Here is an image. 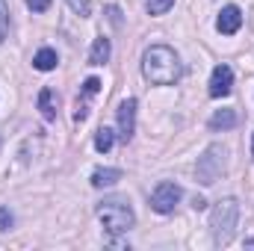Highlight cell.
I'll return each instance as SVG.
<instances>
[{"label":"cell","mask_w":254,"mask_h":251,"mask_svg":"<svg viewBox=\"0 0 254 251\" xmlns=\"http://www.w3.org/2000/svg\"><path fill=\"white\" fill-rule=\"evenodd\" d=\"M142 74L154 86H175L181 80V60L172 48L154 45L142 54Z\"/></svg>","instance_id":"cell-1"},{"label":"cell","mask_w":254,"mask_h":251,"mask_svg":"<svg viewBox=\"0 0 254 251\" xmlns=\"http://www.w3.org/2000/svg\"><path fill=\"white\" fill-rule=\"evenodd\" d=\"M98 219L104 222V228H107L110 234H125V231L133 228V222H136L130 201H127V198H119V195L104 198V201L98 204Z\"/></svg>","instance_id":"cell-2"},{"label":"cell","mask_w":254,"mask_h":251,"mask_svg":"<svg viewBox=\"0 0 254 251\" xmlns=\"http://www.w3.org/2000/svg\"><path fill=\"white\" fill-rule=\"evenodd\" d=\"M240 219V204L234 198H225L213 207L210 213V234H213V246H228L234 240V228Z\"/></svg>","instance_id":"cell-3"},{"label":"cell","mask_w":254,"mask_h":251,"mask_svg":"<svg viewBox=\"0 0 254 251\" xmlns=\"http://www.w3.org/2000/svg\"><path fill=\"white\" fill-rule=\"evenodd\" d=\"M195 172H198V181L204 187H213L222 178V172H225V148L222 145H210L204 151V157H198V169Z\"/></svg>","instance_id":"cell-4"},{"label":"cell","mask_w":254,"mask_h":251,"mask_svg":"<svg viewBox=\"0 0 254 251\" xmlns=\"http://www.w3.org/2000/svg\"><path fill=\"white\" fill-rule=\"evenodd\" d=\"M181 187L178 184H172V181H163V184H157V189L151 192V210H157L160 216H169L175 207H178V201H181Z\"/></svg>","instance_id":"cell-5"},{"label":"cell","mask_w":254,"mask_h":251,"mask_svg":"<svg viewBox=\"0 0 254 251\" xmlns=\"http://www.w3.org/2000/svg\"><path fill=\"white\" fill-rule=\"evenodd\" d=\"M234 89V71L231 65H216L210 74V98H228Z\"/></svg>","instance_id":"cell-6"},{"label":"cell","mask_w":254,"mask_h":251,"mask_svg":"<svg viewBox=\"0 0 254 251\" xmlns=\"http://www.w3.org/2000/svg\"><path fill=\"white\" fill-rule=\"evenodd\" d=\"M136 133V98H127L119 107V136L122 142H130Z\"/></svg>","instance_id":"cell-7"},{"label":"cell","mask_w":254,"mask_h":251,"mask_svg":"<svg viewBox=\"0 0 254 251\" xmlns=\"http://www.w3.org/2000/svg\"><path fill=\"white\" fill-rule=\"evenodd\" d=\"M243 27V12H240V6H225L222 12H219V21H216V30L219 33H225V36H234L237 30Z\"/></svg>","instance_id":"cell-8"},{"label":"cell","mask_w":254,"mask_h":251,"mask_svg":"<svg viewBox=\"0 0 254 251\" xmlns=\"http://www.w3.org/2000/svg\"><path fill=\"white\" fill-rule=\"evenodd\" d=\"M122 181V169H95L92 172V187L101 189V187H113Z\"/></svg>","instance_id":"cell-9"},{"label":"cell","mask_w":254,"mask_h":251,"mask_svg":"<svg viewBox=\"0 0 254 251\" xmlns=\"http://www.w3.org/2000/svg\"><path fill=\"white\" fill-rule=\"evenodd\" d=\"M39 110H42L45 122L57 119V95H54V89H42L39 92Z\"/></svg>","instance_id":"cell-10"},{"label":"cell","mask_w":254,"mask_h":251,"mask_svg":"<svg viewBox=\"0 0 254 251\" xmlns=\"http://www.w3.org/2000/svg\"><path fill=\"white\" fill-rule=\"evenodd\" d=\"M110 54H113V48H110V39H95V45H92V51H89V63L92 65H104L110 60Z\"/></svg>","instance_id":"cell-11"},{"label":"cell","mask_w":254,"mask_h":251,"mask_svg":"<svg viewBox=\"0 0 254 251\" xmlns=\"http://www.w3.org/2000/svg\"><path fill=\"white\" fill-rule=\"evenodd\" d=\"M57 63H60V57H57V51H54V48H42V51L33 57V65H36L39 71H54Z\"/></svg>","instance_id":"cell-12"},{"label":"cell","mask_w":254,"mask_h":251,"mask_svg":"<svg viewBox=\"0 0 254 251\" xmlns=\"http://www.w3.org/2000/svg\"><path fill=\"white\" fill-rule=\"evenodd\" d=\"M237 125V113L234 110H219L210 116V130H231Z\"/></svg>","instance_id":"cell-13"},{"label":"cell","mask_w":254,"mask_h":251,"mask_svg":"<svg viewBox=\"0 0 254 251\" xmlns=\"http://www.w3.org/2000/svg\"><path fill=\"white\" fill-rule=\"evenodd\" d=\"M113 142H116V133H113L110 127H101V130L95 133V148H98L101 154H107V151L113 148Z\"/></svg>","instance_id":"cell-14"},{"label":"cell","mask_w":254,"mask_h":251,"mask_svg":"<svg viewBox=\"0 0 254 251\" xmlns=\"http://www.w3.org/2000/svg\"><path fill=\"white\" fill-rule=\"evenodd\" d=\"M175 6V0H148V15H166L169 9Z\"/></svg>","instance_id":"cell-15"},{"label":"cell","mask_w":254,"mask_h":251,"mask_svg":"<svg viewBox=\"0 0 254 251\" xmlns=\"http://www.w3.org/2000/svg\"><path fill=\"white\" fill-rule=\"evenodd\" d=\"M68 6H71L80 18H89V12H92V0H68Z\"/></svg>","instance_id":"cell-16"},{"label":"cell","mask_w":254,"mask_h":251,"mask_svg":"<svg viewBox=\"0 0 254 251\" xmlns=\"http://www.w3.org/2000/svg\"><path fill=\"white\" fill-rule=\"evenodd\" d=\"M6 33H9V6L6 0H0V42L6 39Z\"/></svg>","instance_id":"cell-17"},{"label":"cell","mask_w":254,"mask_h":251,"mask_svg":"<svg viewBox=\"0 0 254 251\" xmlns=\"http://www.w3.org/2000/svg\"><path fill=\"white\" fill-rule=\"evenodd\" d=\"M98 89H101V80H98V77H89V80L83 83V95H86V98L98 95Z\"/></svg>","instance_id":"cell-18"},{"label":"cell","mask_w":254,"mask_h":251,"mask_svg":"<svg viewBox=\"0 0 254 251\" xmlns=\"http://www.w3.org/2000/svg\"><path fill=\"white\" fill-rule=\"evenodd\" d=\"M12 228V213L6 207H0V231H9Z\"/></svg>","instance_id":"cell-19"},{"label":"cell","mask_w":254,"mask_h":251,"mask_svg":"<svg viewBox=\"0 0 254 251\" xmlns=\"http://www.w3.org/2000/svg\"><path fill=\"white\" fill-rule=\"evenodd\" d=\"M27 6H30L33 12H45V9L51 6V0H27Z\"/></svg>","instance_id":"cell-20"},{"label":"cell","mask_w":254,"mask_h":251,"mask_svg":"<svg viewBox=\"0 0 254 251\" xmlns=\"http://www.w3.org/2000/svg\"><path fill=\"white\" fill-rule=\"evenodd\" d=\"M192 207H195V210H204V207H207V201H204V198H195V201H192Z\"/></svg>","instance_id":"cell-21"},{"label":"cell","mask_w":254,"mask_h":251,"mask_svg":"<svg viewBox=\"0 0 254 251\" xmlns=\"http://www.w3.org/2000/svg\"><path fill=\"white\" fill-rule=\"evenodd\" d=\"M252 157H254V139H252Z\"/></svg>","instance_id":"cell-22"}]
</instances>
